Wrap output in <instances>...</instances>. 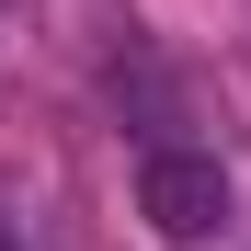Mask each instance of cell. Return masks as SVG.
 Returning <instances> with one entry per match:
<instances>
[{
  "label": "cell",
  "mask_w": 251,
  "mask_h": 251,
  "mask_svg": "<svg viewBox=\"0 0 251 251\" xmlns=\"http://www.w3.org/2000/svg\"><path fill=\"white\" fill-rule=\"evenodd\" d=\"M228 205H240V194H228V172H217L205 149H149V160H137V217L172 240V251L217 240V228H228Z\"/></svg>",
  "instance_id": "1"
},
{
  "label": "cell",
  "mask_w": 251,
  "mask_h": 251,
  "mask_svg": "<svg viewBox=\"0 0 251 251\" xmlns=\"http://www.w3.org/2000/svg\"><path fill=\"white\" fill-rule=\"evenodd\" d=\"M0 251H12V228H0Z\"/></svg>",
  "instance_id": "2"
},
{
  "label": "cell",
  "mask_w": 251,
  "mask_h": 251,
  "mask_svg": "<svg viewBox=\"0 0 251 251\" xmlns=\"http://www.w3.org/2000/svg\"><path fill=\"white\" fill-rule=\"evenodd\" d=\"M0 12H12V0H0Z\"/></svg>",
  "instance_id": "3"
}]
</instances>
